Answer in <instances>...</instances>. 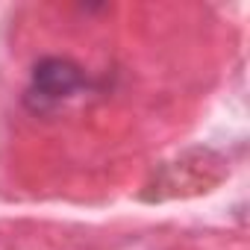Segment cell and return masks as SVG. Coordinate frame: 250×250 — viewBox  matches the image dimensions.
<instances>
[{
	"label": "cell",
	"instance_id": "6da1fadb",
	"mask_svg": "<svg viewBox=\"0 0 250 250\" xmlns=\"http://www.w3.org/2000/svg\"><path fill=\"white\" fill-rule=\"evenodd\" d=\"M83 85H85V74H83V68L77 62L62 59V56H44L33 68L30 94L42 106H47V103H59V100L71 97Z\"/></svg>",
	"mask_w": 250,
	"mask_h": 250
}]
</instances>
